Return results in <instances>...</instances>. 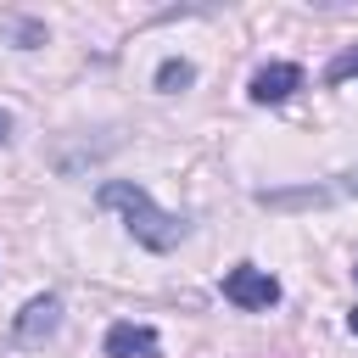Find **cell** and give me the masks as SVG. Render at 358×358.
<instances>
[{
	"instance_id": "30bf717a",
	"label": "cell",
	"mask_w": 358,
	"mask_h": 358,
	"mask_svg": "<svg viewBox=\"0 0 358 358\" xmlns=\"http://www.w3.org/2000/svg\"><path fill=\"white\" fill-rule=\"evenodd\" d=\"M347 330H352V336H358V308H352V313H347Z\"/></svg>"
},
{
	"instance_id": "5b68a950",
	"label": "cell",
	"mask_w": 358,
	"mask_h": 358,
	"mask_svg": "<svg viewBox=\"0 0 358 358\" xmlns=\"http://www.w3.org/2000/svg\"><path fill=\"white\" fill-rule=\"evenodd\" d=\"M101 347H106V358H157V347H162V341H157V330H151V324L117 319V324L106 330V341H101Z\"/></svg>"
},
{
	"instance_id": "3957f363",
	"label": "cell",
	"mask_w": 358,
	"mask_h": 358,
	"mask_svg": "<svg viewBox=\"0 0 358 358\" xmlns=\"http://www.w3.org/2000/svg\"><path fill=\"white\" fill-rule=\"evenodd\" d=\"M302 90V67L296 62H268V67H257L252 73V106H280V101H291Z\"/></svg>"
},
{
	"instance_id": "9c48e42d",
	"label": "cell",
	"mask_w": 358,
	"mask_h": 358,
	"mask_svg": "<svg viewBox=\"0 0 358 358\" xmlns=\"http://www.w3.org/2000/svg\"><path fill=\"white\" fill-rule=\"evenodd\" d=\"M11 140V112H0V145Z\"/></svg>"
},
{
	"instance_id": "ba28073f",
	"label": "cell",
	"mask_w": 358,
	"mask_h": 358,
	"mask_svg": "<svg viewBox=\"0 0 358 358\" xmlns=\"http://www.w3.org/2000/svg\"><path fill=\"white\" fill-rule=\"evenodd\" d=\"M347 78H358V45L336 50V56H330V67H324V84H347Z\"/></svg>"
},
{
	"instance_id": "6da1fadb",
	"label": "cell",
	"mask_w": 358,
	"mask_h": 358,
	"mask_svg": "<svg viewBox=\"0 0 358 358\" xmlns=\"http://www.w3.org/2000/svg\"><path fill=\"white\" fill-rule=\"evenodd\" d=\"M95 201H101V207H112V213H123V218H129V235H134L145 252H173V246L185 241V218H179V213H168V207H157L145 185L106 179V185L95 190Z\"/></svg>"
},
{
	"instance_id": "8fae6325",
	"label": "cell",
	"mask_w": 358,
	"mask_h": 358,
	"mask_svg": "<svg viewBox=\"0 0 358 358\" xmlns=\"http://www.w3.org/2000/svg\"><path fill=\"white\" fill-rule=\"evenodd\" d=\"M352 274H358V268H352Z\"/></svg>"
},
{
	"instance_id": "7a4b0ae2",
	"label": "cell",
	"mask_w": 358,
	"mask_h": 358,
	"mask_svg": "<svg viewBox=\"0 0 358 358\" xmlns=\"http://www.w3.org/2000/svg\"><path fill=\"white\" fill-rule=\"evenodd\" d=\"M224 296H229L241 313H263V308H274V302H280V280H274L268 268L235 263V268L224 274Z\"/></svg>"
},
{
	"instance_id": "277c9868",
	"label": "cell",
	"mask_w": 358,
	"mask_h": 358,
	"mask_svg": "<svg viewBox=\"0 0 358 358\" xmlns=\"http://www.w3.org/2000/svg\"><path fill=\"white\" fill-rule=\"evenodd\" d=\"M56 324H62V296L45 291V296L22 302V313L11 319V336L17 341H45V336H56Z\"/></svg>"
},
{
	"instance_id": "52a82bcc",
	"label": "cell",
	"mask_w": 358,
	"mask_h": 358,
	"mask_svg": "<svg viewBox=\"0 0 358 358\" xmlns=\"http://www.w3.org/2000/svg\"><path fill=\"white\" fill-rule=\"evenodd\" d=\"M190 84H196V67H190L185 56H168V62L157 67V90H162V95H179V90H190Z\"/></svg>"
},
{
	"instance_id": "8992f818",
	"label": "cell",
	"mask_w": 358,
	"mask_h": 358,
	"mask_svg": "<svg viewBox=\"0 0 358 358\" xmlns=\"http://www.w3.org/2000/svg\"><path fill=\"white\" fill-rule=\"evenodd\" d=\"M330 196H358V168L341 173V185L330 190H263V207H296V201H330Z\"/></svg>"
}]
</instances>
